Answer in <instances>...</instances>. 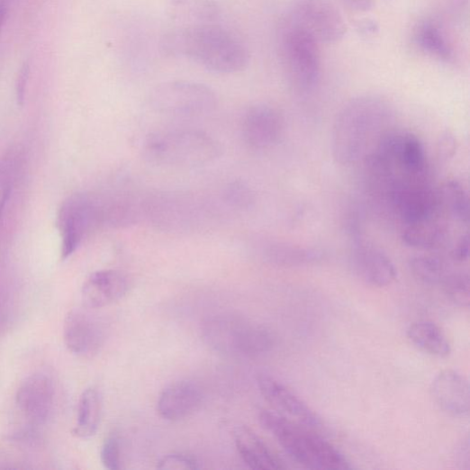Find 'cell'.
Here are the masks:
<instances>
[{
    "mask_svg": "<svg viewBox=\"0 0 470 470\" xmlns=\"http://www.w3.org/2000/svg\"><path fill=\"white\" fill-rule=\"evenodd\" d=\"M160 49L167 58L191 60L218 74L241 72L250 61L246 45L218 23L176 26L161 37Z\"/></svg>",
    "mask_w": 470,
    "mask_h": 470,
    "instance_id": "obj_1",
    "label": "cell"
},
{
    "mask_svg": "<svg viewBox=\"0 0 470 470\" xmlns=\"http://www.w3.org/2000/svg\"><path fill=\"white\" fill-rule=\"evenodd\" d=\"M394 118L393 109L384 99L362 95L347 103L338 113L332 131V155L341 166L364 159Z\"/></svg>",
    "mask_w": 470,
    "mask_h": 470,
    "instance_id": "obj_2",
    "label": "cell"
},
{
    "mask_svg": "<svg viewBox=\"0 0 470 470\" xmlns=\"http://www.w3.org/2000/svg\"><path fill=\"white\" fill-rule=\"evenodd\" d=\"M259 421L282 448L297 463L311 469L346 470L348 459L315 431L303 427L276 411H262Z\"/></svg>",
    "mask_w": 470,
    "mask_h": 470,
    "instance_id": "obj_3",
    "label": "cell"
},
{
    "mask_svg": "<svg viewBox=\"0 0 470 470\" xmlns=\"http://www.w3.org/2000/svg\"><path fill=\"white\" fill-rule=\"evenodd\" d=\"M145 158L157 166L191 168L218 159L221 148L209 133L196 129H175L150 134L145 140Z\"/></svg>",
    "mask_w": 470,
    "mask_h": 470,
    "instance_id": "obj_4",
    "label": "cell"
},
{
    "mask_svg": "<svg viewBox=\"0 0 470 470\" xmlns=\"http://www.w3.org/2000/svg\"><path fill=\"white\" fill-rule=\"evenodd\" d=\"M202 337L212 350L230 357H255L269 352L274 337L268 329L248 318L221 314L202 325Z\"/></svg>",
    "mask_w": 470,
    "mask_h": 470,
    "instance_id": "obj_5",
    "label": "cell"
},
{
    "mask_svg": "<svg viewBox=\"0 0 470 470\" xmlns=\"http://www.w3.org/2000/svg\"><path fill=\"white\" fill-rule=\"evenodd\" d=\"M320 42L303 28L285 19L278 33L279 56L292 86L309 92L318 84L321 72Z\"/></svg>",
    "mask_w": 470,
    "mask_h": 470,
    "instance_id": "obj_6",
    "label": "cell"
},
{
    "mask_svg": "<svg viewBox=\"0 0 470 470\" xmlns=\"http://www.w3.org/2000/svg\"><path fill=\"white\" fill-rule=\"evenodd\" d=\"M149 104L161 115L194 119L212 113L217 107V96L205 84L175 80L164 82L153 88Z\"/></svg>",
    "mask_w": 470,
    "mask_h": 470,
    "instance_id": "obj_7",
    "label": "cell"
},
{
    "mask_svg": "<svg viewBox=\"0 0 470 470\" xmlns=\"http://www.w3.org/2000/svg\"><path fill=\"white\" fill-rule=\"evenodd\" d=\"M105 224L103 198L79 194L69 197L60 207L58 225L62 237V258L71 257L83 241Z\"/></svg>",
    "mask_w": 470,
    "mask_h": 470,
    "instance_id": "obj_8",
    "label": "cell"
},
{
    "mask_svg": "<svg viewBox=\"0 0 470 470\" xmlns=\"http://www.w3.org/2000/svg\"><path fill=\"white\" fill-rule=\"evenodd\" d=\"M320 43H336L347 33L346 23L330 0H296L285 18Z\"/></svg>",
    "mask_w": 470,
    "mask_h": 470,
    "instance_id": "obj_9",
    "label": "cell"
},
{
    "mask_svg": "<svg viewBox=\"0 0 470 470\" xmlns=\"http://www.w3.org/2000/svg\"><path fill=\"white\" fill-rule=\"evenodd\" d=\"M258 385L264 399L276 411L315 432L324 429L314 411L284 384L269 375L262 374L258 375Z\"/></svg>",
    "mask_w": 470,
    "mask_h": 470,
    "instance_id": "obj_10",
    "label": "cell"
},
{
    "mask_svg": "<svg viewBox=\"0 0 470 470\" xmlns=\"http://www.w3.org/2000/svg\"><path fill=\"white\" fill-rule=\"evenodd\" d=\"M284 116L272 106L256 104L250 107L243 119L242 133L245 143L258 151L276 146L284 136Z\"/></svg>",
    "mask_w": 470,
    "mask_h": 470,
    "instance_id": "obj_11",
    "label": "cell"
},
{
    "mask_svg": "<svg viewBox=\"0 0 470 470\" xmlns=\"http://www.w3.org/2000/svg\"><path fill=\"white\" fill-rule=\"evenodd\" d=\"M351 264L357 276L372 287H388L397 276L392 259L380 249L363 241L358 234L354 235Z\"/></svg>",
    "mask_w": 470,
    "mask_h": 470,
    "instance_id": "obj_12",
    "label": "cell"
},
{
    "mask_svg": "<svg viewBox=\"0 0 470 470\" xmlns=\"http://www.w3.org/2000/svg\"><path fill=\"white\" fill-rule=\"evenodd\" d=\"M202 205L185 195H160L145 202V214L159 226L182 230L197 224L203 217Z\"/></svg>",
    "mask_w": 470,
    "mask_h": 470,
    "instance_id": "obj_13",
    "label": "cell"
},
{
    "mask_svg": "<svg viewBox=\"0 0 470 470\" xmlns=\"http://www.w3.org/2000/svg\"><path fill=\"white\" fill-rule=\"evenodd\" d=\"M63 335L69 352L83 358L98 355L105 340L100 322L80 310L68 312L64 322Z\"/></svg>",
    "mask_w": 470,
    "mask_h": 470,
    "instance_id": "obj_14",
    "label": "cell"
},
{
    "mask_svg": "<svg viewBox=\"0 0 470 470\" xmlns=\"http://www.w3.org/2000/svg\"><path fill=\"white\" fill-rule=\"evenodd\" d=\"M56 398L53 380L44 373H35L23 381L16 393L20 411L35 424L50 417Z\"/></svg>",
    "mask_w": 470,
    "mask_h": 470,
    "instance_id": "obj_15",
    "label": "cell"
},
{
    "mask_svg": "<svg viewBox=\"0 0 470 470\" xmlns=\"http://www.w3.org/2000/svg\"><path fill=\"white\" fill-rule=\"evenodd\" d=\"M130 289L126 274L116 269H104L92 273L85 281L81 296L89 309H101L123 298Z\"/></svg>",
    "mask_w": 470,
    "mask_h": 470,
    "instance_id": "obj_16",
    "label": "cell"
},
{
    "mask_svg": "<svg viewBox=\"0 0 470 470\" xmlns=\"http://www.w3.org/2000/svg\"><path fill=\"white\" fill-rule=\"evenodd\" d=\"M437 404L447 414L465 417L469 413L470 393L467 380L456 370L440 371L431 384Z\"/></svg>",
    "mask_w": 470,
    "mask_h": 470,
    "instance_id": "obj_17",
    "label": "cell"
},
{
    "mask_svg": "<svg viewBox=\"0 0 470 470\" xmlns=\"http://www.w3.org/2000/svg\"><path fill=\"white\" fill-rule=\"evenodd\" d=\"M203 402L201 387L190 381H181L167 387L159 395L158 411L160 417L176 421L190 417Z\"/></svg>",
    "mask_w": 470,
    "mask_h": 470,
    "instance_id": "obj_18",
    "label": "cell"
},
{
    "mask_svg": "<svg viewBox=\"0 0 470 470\" xmlns=\"http://www.w3.org/2000/svg\"><path fill=\"white\" fill-rule=\"evenodd\" d=\"M233 439L241 458L250 468L276 470L285 467L266 443L248 427L235 429Z\"/></svg>",
    "mask_w": 470,
    "mask_h": 470,
    "instance_id": "obj_19",
    "label": "cell"
},
{
    "mask_svg": "<svg viewBox=\"0 0 470 470\" xmlns=\"http://www.w3.org/2000/svg\"><path fill=\"white\" fill-rule=\"evenodd\" d=\"M167 17L178 27L217 23L221 9L215 0H169Z\"/></svg>",
    "mask_w": 470,
    "mask_h": 470,
    "instance_id": "obj_20",
    "label": "cell"
},
{
    "mask_svg": "<svg viewBox=\"0 0 470 470\" xmlns=\"http://www.w3.org/2000/svg\"><path fill=\"white\" fill-rule=\"evenodd\" d=\"M447 230L438 217L404 224L402 231L403 243L411 249L434 250L447 240Z\"/></svg>",
    "mask_w": 470,
    "mask_h": 470,
    "instance_id": "obj_21",
    "label": "cell"
},
{
    "mask_svg": "<svg viewBox=\"0 0 470 470\" xmlns=\"http://www.w3.org/2000/svg\"><path fill=\"white\" fill-rule=\"evenodd\" d=\"M414 41L420 51L435 59L448 63L455 59V51L447 33L435 21L420 22L414 31Z\"/></svg>",
    "mask_w": 470,
    "mask_h": 470,
    "instance_id": "obj_22",
    "label": "cell"
},
{
    "mask_svg": "<svg viewBox=\"0 0 470 470\" xmlns=\"http://www.w3.org/2000/svg\"><path fill=\"white\" fill-rule=\"evenodd\" d=\"M407 338L417 348L430 356L445 358L451 353V346L441 328L433 321L421 320L412 322Z\"/></svg>",
    "mask_w": 470,
    "mask_h": 470,
    "instance_id": "obj_23",
    "label": "cell"
},
{
    "mask_svg": "<svg viewBox=\"0 0 470 470\" xmlns=\"http://www.w3.org/2000/svg\"><path fill=\"white\" fill-rule=\"evenodd\" d=\"M263 256L268 263L285 267L313 265L324 258V253L318 249L281 242L267 245Z\"/></svg>",
    "mask_w": 470,
    "mask_h": 470,
    "instance_id": "obj_24",
    "label": "cell"
},
{
    "mask_svg": "<svg viewBox=\"0 0 470 470\" xmlns=\"http://www.w3.org/2000/svg\"><path fill=\"white\" fill-rule=\"evenodd\" d=\"M395 167L406 176L421 177L427 176L428 158L426 149L415 134L401 132Z\"/></svg>",
    "mask_w": 470,
    "mask_h": 470,
    "instance_id": "obj_25",
    "label": "cell"
},
{
    "mask_svg": "<svg viewBox=\"0 0 470 470\" xmlns=\"http://www.w3.org/2000/svg\"><path fill=\"white\" fill-rule=\"evenodd\" d=\"M103 416V399L94 387L87 388L79 398L77 416L73 435L78 438H90L98 432Z\"/></svg>",
    "mask_w": 470,
    "mask_h": 470,
    "instance_id": "obj_26",
    "label": "cell"
},
{
    "mask_svg": "<svg viewBox=\"0 0 470 470\" xmlns=\"http://www.w3.org/2000/svg\"><path fill=\"white\" fill-rule=\"evenodd\" d=\"M441 212L455 221L467 224L469 221V198L465 187L457 180H448L438 191Z\"/></svg>",
    "mask_w": 470,
    "mask_h": 470,
    "instance_id": "obj_27",
    "label": "cell"
},
{
    "mask_svg": "<svg viewBox=\"0 0 470 470\" xmlns=\"http://www.w3.org/2000/svg\"><path fill=\"white\" fill-rule=\"evenodd\" d=\"M409 268L412 276L425 285H438L448 273L445 262L435 257L417 256L411 258Z\"/></svg>",
    "mask_w": 470,
    "mask_h": 470,
    "instance_id": "obj_28",
    "label": "cell"
},
{
    "mask_svg": "<svg viewBox=\"0 0 470 470\" xmlns=\"http://www.w3.org/2000/svg\"><path fill=\"white\" fill-rule=\"evenodd\" d=\"M447 297L456 305L469 306L470 278L465 271H448L440 285Z\"/></svg>",
    "mask_w": 470,
    "mask_h": 470,
    "instance_id": "obj_29",
    "label": "cell"
},
{
    "mask_svg": "<svg viewBox=\"0 0 470 470\" xmlns=\"http://www.w3.org/2000/svg\"><path fill=\"white\" fill-rule=\"evenodd\" d=\"M222 200L230 208L247 211L255 204L256 194L248 183L242 180H234L225 186Z\"/></svg>",
    "mask_w": 470,
    "mask_h": 470,
    "instance_id": "obj_30",
    "label": "cell"
},
{
    "mask_svg": "<svg viewBox=\"0 0 470 470\" xmlns=\"http://www.w3.org/2000/svg\"><path fill=\"white\" fill-rule=\"evenodd\" d=\"M101 459L104 465L110 470L122 468L121 446L117 435H110L104 442L101 449Z\"/></svg>",
    "mask_w": 470,
    "mask_h": 470,
    "instance_id": "obj_31",
    "label": "cell"
},
{
    "mask_svg": "<svg viewBox=\"0 0 470 470\" xmlns=\"http://www.w3.org/2000/svg\"><path fill=\"white\" fill-rule=\"evenodd\" d=\"M199 461L196 457L187 454L173 453L163 456L158 463L159 469H199Z\"/></svg>",
    "mask_w": 470,
    "mask_h": 470,
    "instance_id": "obj_32",
    "label": "cell"
},
{
    "mask_svg": "<svg viewBox=\"0 0 470 470\" xmlns=\"http://www.w3.org/2000/svg\"><path fill=\"white\" fill-rule=\"evenodd\" d=\"M457 149V140L454 133L445 131L438 140L437 156L440 162L447 163L452 159Z\"/></svg>",
    "mask_w": 470,
    "mask_h": 470,
    "instance_id": "obj_33",
    "label": "cell"
},
{
    "mask_svg": "<svg viewBox=\"0 0 470 470\" xmlns=\"http://www.w3.org/2000/svg\"><path fill=\"white\" fill-rule=\"evenodd\" d=\"M29 77L30 65L24 63L20 69L16 82V98L20 106H23L25 103Z\"/></svg>",
    "mask_w": 470,
    "mask_h": 470,
    "instance_id": "obj_34",
    "label": "cell"
},
{
    "mask_svg": "<svg viewBox=\"0 0 470 470\" xmlns=\"http://www.w3.org/2000/svg\"><path fill=\"white\" fill-rule=\"evenodd\" d=\"M450 256L456 263H464L467 261L469 256V240L467 234L462 235L452 249Z\"/></svg>",
    "mask_w": 470,
    "mask_h": 470,
    "instance_id": "obj_35",
    "label": "cell"
},
{
    "mask_svg": "<svg viewBox=\"0 0 470 470\" xmlns=\"http://www.w3.org/2000/svg\"><path fill=\"white\" fill-rule=\"evenodd\" d=\"M13 312V306L10 298L6 294L0 293V331L4 330L10 321Z\"/></svg>",
    "mask_w": 470,
    "mask_h": 470,
    "instance_id": "obj_36",
    "label": "cell"
},
{
    "mask_svg": "<svg viewBox=\"0 0 470 470\" xmlns=\"http://www.w3.org/2000/svg\"><path fill=\"white\" fill-rule=\"evenodd\" d=\"M344 5L352 12L366 13L373 9L375 0H343Z\"/></svg>",
    "mask_w": 470,
    "mask_h": 470,
    "instance_id": "obj_37",
    "label": "cell"
},
{
    "mask_svg": "<svg viewBox=\"0 0 470 470\" xmlns=\"http://www.w3.org/2000/svg\"><path fill=\"white\" fill-rule=\"evenodd\" d=\"M360 30L366 34L375 33V32L378 30V27L377 25L373 23V22L366 21L365 23L362 24Z\"/></svg>",
    "mask_w": 470,
    "mask_h": 470,
    "instance_id": "obj_38",
    "label": "cell"
}]
</instances>
